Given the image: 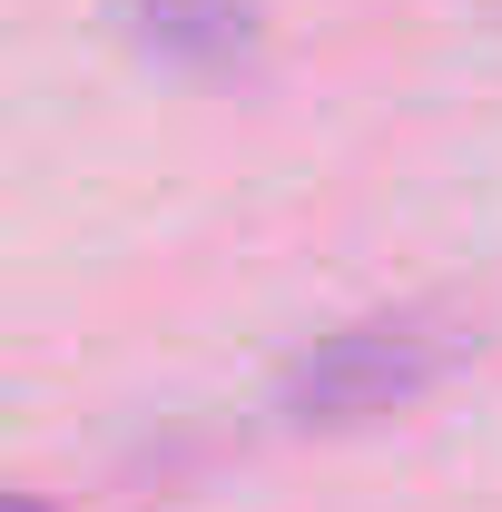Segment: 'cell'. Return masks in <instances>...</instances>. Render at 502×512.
<instances>
[{"label": "cell", "instance_id": "obj_1", "mask_svg": "<svg viewBox=\"0 0 502 512\" xmlns=\"http://www.w3.org/2000/svg\"><path fill=\"white\" fill-rule=\"evenodd\" d=\"M453 365H463V325L453 316L384 306V316H355L335 335H315V345H296L286 375H276V414L315 424V434H345V424H375V414L424 404Z\"/></svg>", "mask_w": 502, "mask_h": 512}, {"label": "cell", "instance_id": "obj_2", "mask_svg": "<svg viewBox=\"0 0 502 512\" xmlns=\"http://www.w3.org/2000/svg\"><path fill=\"white\" fill-rule=\"evenodd\" d=\"M109 10H119V30L138 50H158V60H178V69H237L256 50L247 0H109Z\"/></svg>", "mask_w": 502, "mask_h": 512}, {"label": "cell", "instance_id": "obj_3", "mask_svg": "<svg viewBox=\"0 0 502 512\" xmlns=\"http://www.w3.org/2000/svg\"><path fill=\"white\" fill-rule=\"evenodd\" d=\"M0 512H30V503H0Z\"/></svg>", "mask_w": 502, "mask_h": 512}]
</instances>
